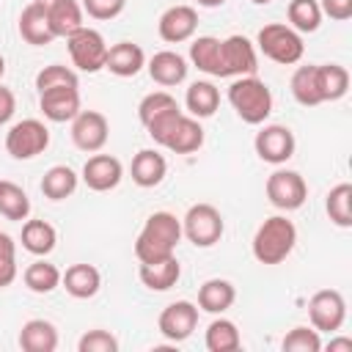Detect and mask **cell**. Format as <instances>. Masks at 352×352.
I'll use <instances>...</instances> for the list:
<instances>
[{"mask_svg": "<svg viewBox=\"0 0 352 352\" xmlns=\"http://www.w3.org/2000/svg\"><path fill=\"white\" fill-rule=\"evenodd\" d=\"M146 132L154 143L165 146L173 154H192L204 146V126L198 124V118L184 116L179 107H170L162 116L151 118L146 124Z\"/></svg>", "mask_w": 352, "mask_h": 352, "instance_id": "obj_1", "label": "cell"}, {"mask_svg": "<svg viewBox=\"0 0 352 352\" xmlns=\"http://www.w3.org/2000/svg\"><path fill=\"white\" fill-rule=\"evenodd\" d=\"M179 239H182V220L170 212H154L146 217V223L135 239V256L140 264L168 258V256H173Z\"/></svg>", "mask_w": 352, "mask_h": 352, "instance_id": "obj_2", "label": "cell"}, {"mask_svg": "<svg viewBox=\"0 0 352 352\" xmlns=\"http://www.w3.org/2000/svg\"><path fill=\"white\" fill-rule=\"evenodd\" d=\"M297 245V228L289 217L283 214H272L267 217L253 236V256L258 264H280L283 258H289V253Z\"/></svg>", "mask_w": 352, "mask_h": 352, "instance_id": "obj_3", "label": "cell"}, {"mask_svg": "<svg viewBox=\"0 0 352 352\" xmlns=\"http://www.w3.org/2000/svg\"><path fill=\"white\" fill-rule=\"evenodd\" d=\"M228 102L245 124H264L272 113V94L267 82L258 80L256 74L236 77L228 85Z\"/></svg>", "mask_w": 352, "mask_h": 352, "instance_id": "obj_4", "label": "cell"}, {"mask_svg": "<svg viewBox=\"0 0 352 352\" xmlns=\"http://www.w3.org/2000/svg\"><path fill=\"white\" fill-rule=\"evenodd\" d=\"M256 44H258V50H261L270 60H275V63H280V66L297 63V60L302 58V52H305L302 36H300L294 28L280 25V22L264 25V28L258 30Z\"/></svg>", "mask_w": 352, "mask_h": 352, "instance_id": "obj_5", "label": "cell"}, {"mask_svg": "<svg viewBox=\"0 0 352 352\" xmlns=\"http://www.w3.org/2000/svg\"><path fill=\"white\" fill-rule=\"evenodd\" d=\"M223 214L212 204H192L182 220V234L195 248H212L223 236Z\"/></svg>", "mask_w": 352, "mask_h": 352, "instance_id": "obj_6", "label": "cell"}, {"mask_svg": "<svg viewBox=\"0 0 352 352\" xmlns=\"http://www.w3.org/2000/svg\"><path fill=\"white\" fill-rule=\"evenodd\" d=\"M66 47H69V55H72V63L80 69V72H99L104 69V60H107V41L99 30L94 28H80L74 30L72 36H66Z\"/></svg>", "mask_w": 352, "mask_h": 352, "instance_id": "obj_7", "label": "cell"}, {"mask_svg": "<svg viewBox=\"0 0 352 352\" xmlns=\"http://www.w3.org/2000/svg\"><path fill=\"white\" fill-rule=\"evenodd\" d=\"M50 146V129L38 118H22L6 132V151L14 160H33Z\"/></svg>", "mask_w": 352, "mask_h": 352, "instance_id": "obj_8", "label": "cell"}, {"mask_svg": "<svg viewBox=\"0 0 352 352\" xmlns=\"http://www.w3.org/2000/svg\"><path fill=\"white\" fill-rule=\"evenodd\" d=\"M308 319H311L314 330H319V333H336V330H341V324L346 319L344 294L336 292V289H319L308 300Z\"/></svg>", "mask_w": 352, "mask_h": 352, "instance_id": "obj_9", "label": "cell"}, {"mask_svg": "<svg viewBox=\"0 0 352 352\" xmlns=\"http://www.w3.org/2000/svg\"><path fill=\"white\" fill-rule=\"evenodd\" d=\"M267 198L275 209L294 212L308 198V184L297 170H275L267 179Z\"/></svg>", "mask_w": 352, "mask_h": 352, "instance_id": "obj_10", "label": "cell"}, {"mask_svg": "<svg viewBox=\"0 0 352 352\" xmlns=\"http://www.w3.org/2000/svg\"><path fill=\"white\" fill-rule=\"evenodd\" d=\"M256 50L245 36H228L220 41V69L217 77H245L256 74Z\"/></svg>", "mask_w": 352, "mask_h": 352, "instance_id": "obj_11", "label": "cell"}, {"mask_svg": "<svg viewBox=\"0 0 352 352\" xmlns=\"http://www.w3.org/2000/svg\"><path fill=\"white\" fill-rule=\"evenodd\" d=\"M107 135H110V124L99 110H80L72 118V140L80 151H88V154L102 151L107 143Z\"/></svg>", "mask_w": 352, "mask_h": 352, "instance_id": "obj_12", "label": "cell"}, {"mask_svg": "<svg viewBox=\"0 0 352 352\" xmlns=\"http://www.w3.org/2000/svg\"><path fill=\"white\" fill-rule=\"evenodd\" d=\"M253 146H256V154L264 162L283 165L286 160L294 157V146L297 143H294V132L289 126H283V124H267L264 129L256 132Z\"/></svg>", "mask_w": 352, "mask_h": 352, "instance_id": "obj_13", "label": "cell"}, {"mask_svg": "<svg viewBox=\"0 0 352 352\" xmlns=\"http://www.w3.org/2000/svg\"><path fill=\"white\" fill-rule=\"evenodd\" d=\"M157 327L173 344L190 338L192 330L198 327V305H192L190 300H176V302L165 305L160 319H157Z\"/></svg>", "mask_w": 352, "mask_h": 352, "instance_id": "obj_14", "label": "cell"}, {"mask_svg": "<svg viewBox=\"0 0 352 352\" xmlns=\"http://www.w3.org/2000/svg\"><path fill=\"white\" fill-rule=\"evenodd\" d=\"M121 179H124V165L113 154H94L82 165V182L88 190L107 192V190L118 187Z\"/></svg>", "mask_w": 352, "mask_h": 352, "instance_id": "obj_15", "label": "cell"}, {"mask_svg": "<svg viewBox=\"0 0 352 352\" xmlns=\"http://www.w3.org/2000/svg\"><path fill=\"white\" fill-rule=\"evenodd\" d=\"M198 28V11L192 6H170L160 22H157V30H160V38L168 41V44H182V41H190L192 33Z\"/></svg>", "mask_w": 352, "mask_h": 352, "instance_id": "obj_16", "label": "cell"}, {"mask_svg": "<svg viewBox=\"0 0 352 352\" xmlns=\"http://www.w3.org/2000/svg\"><path fill=\"white\" fill-rule=\"evenodd\" d=\"M38 107H41L47 121H55V124L72 121L80 113V91L69 88V85L47 88L38 94Z\"/></svg>", "mask_w": 352, "mask_h": 352, "instance_id": "obj_17", "label": "cell"}, {"mask_svg": "<svg viewBox=\"0 0 352 352\" xmlns=\"http://www.w3.org/2000/svg\"><path fill=\"white\" fill-rule=\"evenodd\" d=\"M19 36L33 44V47H44L55 41V33L50 28V16H47V6L41 3H28L19 14Z\"/></svg>", "mask_w": 352, "mask_h": 352, "instance_id": "obj_18", "label": "cell"}, {"mask_svg": "<svg viewBox=\"0 0 352 352\" xmlns=\"http://www.w3.org/2000/svg\"><path fill=\"white\" fill-rule=\"evenodd\" d=\"M187 60L179 55V52H173V50H162V52H154L151 55V60H148V74H151V80L157 82V85H162V88H173V85H179V82H184L187 80Z\"/></svg>", "mask_w": 352, "mask_h": 352, "instance_id": "obj_19", "label": "cell"}, {"mask_svg": "<svg viewBox=\"0 0 352 352\" xmlns=\"http://www.w3.org/2000/svg\"><path fill=\"white\" fill-rule=\"evenodd\" d=\"M143 66H146V55H143L140 44L118 41L107 50L104 69H110V74H116V77H135Z\"/></svg>", "mask_w": 352, "mask_h": 352, "instance_id": "obj_20", "label": "cell"}, {"mask_svg": "<svg viewBox=\"0 0 352 352\" xmlns=\"http://www.w3.org/2000/svg\"><path fill=\"white\" fill-rule=\"evenodd\" d=\"M140 275V283L151 292H168L176 286L179 275H182V267L176 261V256H168V258H160V261H146L140 264L138 270Z\"/></svg>", "mask_w": 352, "mask_h": 352, "instance_id": "obj_21", "label": "cell"}, {"mask_svg": "<svg viewBox=\"0 0 352 352\" xmlns=\"http://www.w3.org/2000/svg\"><path fill=\"white\" fill-rule=\"evenodd\" d=\"M132 182L138 187H157L162 179H165V170H168V162L160 151L154 148H140L135 157H132Z\"/></svg>", "mask_w": 352, "mask_h": 352, "instance_id": "obj_22", "label": "cell"}, {"mask_svg": "<svg viewBox=\"0 0 352 352\" xmlns=\"http://www.w3.org/2000/svg\"><path fill=\"white\" fill-rule=\"evenodd\" d=\"M22 352H55L58 349V330L47 319H28L19 330Z\"/></svg>", "mask_w": 352, "mask_h": 352, "instance_id": "obj_23", "label": "cell"}, {"mask_svg": "<svg viewBox=\"0 0 352 352\" xmlns=\"http://www.w3.org/2000/svg\"><path fill=\"white\" fill-rule=\"evenodd\" d=\"M60 283H63V289H66L72 297L88 300V297H94V294L99 292L102 275H99V270H96L94 264H72V267L60 275Z\"/></svg>", "mask_w": 352, "mask_h": 352, "instance_id": "obj_24", "label": "cell"}, {"mask_svg": "<svg viewBox=\"0 0 352 352\" xmlns=\"http://www.w3.org/2000/svg\"><path fill=\"white\" fill-rule=\"evenodd\" d=\"M234 300H236V289L226 278H209L198 289V308L206 314H223L234 305Z\"/></svg>", "mask_w": 352, "mask_h": 352, "instance_id": "obj_25", "label": "cell"}, {"mask_svg": "<svg viewBox=\"0 0 352 352\" xmlns=\"http://www.w3.org/2000/svg\"><path fill=\"white\" fill-rule=\"evenodd\" d=\"M184 104H187V110H190L192 118H209V116H214L217 107H220V91H217L214 82H209V80H195V82H190V88H187Z\"/></svg>", "mask_w": 352, "mask_h": 352, "instance_id": "obj_26", "label": "cell"}, {"mask_svg": "<svg viewBox=\"0 0 352 352\" xmlns=\"http://www.w3.org/2000/svg\"><path fill=\"white\" fill-rule=\"evenodd\" d=\"M47 16H50V28L58 36H72L74 30L82 28V6L77 0H55L47 6Z\"/></svg>", "mask_w": 352, "mask_h": 352, "instance_id": "obj_27", "label": "cell"}, {"mask_svg": "<svg viewBox=\"0 0 352 352\" xmlns=\"http://www.w3.org/2000/svg\"><path fill=\"white\" fill-rule=\"evenodd\" d=\"M58 234L47 220H25L22 226V248L33 256H47L55 250Z\"/></svg>", "mask_w": 352, "mask_h": 352, "instance_id": "obj_28", "label": "cell"}, {"mask_svg": "<svg viewBox=\"0 0 352 352\" xmlns=\"http://www.w3.org/2000/svg\"><path fill=\"white\" fill-rule=\"evenodd\" d=\"M0 214L6 220H14V223L28 220V214H30V198H28V192L19 184L8 182V179H0Z\"/></svg>", "mask_w": 352, "mask_h": 352, "instance_id": "obj_29", "label": "cell"}, {"mask_svg": "<svg viewBox=\"0 0 352 352\" xmlns=\"http://www.w3.org/2000/svg\"><path fill=\"white\" fill-rule=\"evenodd\" d=\"M292 96L302 104V107H316L322 104V91H319V77H316V66H300L292 74Z\"/></svg>", "mask_w": 352, "mask_h": 352, "instance_id": "obj_30", "label": "cell"}, {"mask_svg": "<svg viewBox=\"0 0 352 352\" xmlns=\"http://www.w3.org/2000/svg\"><path fill=\"white\" fill-rule=\"evenodd\" d=\"M77 190V173L69 165H52L41 179V192L50 201H63Z\"/></svg>", "mask_w": 352, "mask_h": 352, "instance_id": "obj_31", "label": "cell"}, {"mask_svg": "<svg viewBox=\"0 0 352 352\" xmlns=\"http://www.w3.org/2000/svg\"><path fill=\"white\" fill-rule=\"evenodd\" d=\"M190 60H192V66L198 72L217 77V69H220V38H214V36H198L190 44Z\"/></svg>", "mask_w": 352, "mask_h": 352, "instance_id": "obj_32", "label": "cell"}, {"mask_svg": "<svg viewBox=\"0 0 352 352\" xmlns=\"http://www.w3.org/2000/svg\"><path fill=\"white\" fill-rule=\"evenodd\" d=\"M316 77H319V91L324 102H336L346 94L349 88V72L338 63H319L316 66Z\"/></svg>", "mask_w": 352, "mask_h": 352, "instance_id": "obj_33", "label": "cell"}, {"mask_svg": "<svg viewBox=\"0 0 352 352\" xmlns=\"http://www.w3.org/2000/svg\"><path fill=\"white\" fill-rule=\"evenodd\" d=\"M289 16V28H294L297 33H314L322 25V8L319 0H292L286 8Z\"/></svg>", "mask_w": 352, "mask_h": 352, "instance_id": "obj_34", "label": "cell"}, {"mask_svg": "<svg viewBox=\"0 0 352 352\" xmlns=\"http://www.w3.org/2000/svg\"><path fill=\"white\" fill-rule=\"evenodd\" d=\"M60 275H63V272H60L55 264L38 258V261H33V264L25 270V286H28L30 292H36V294H50V292H55V289L60 286Z\"/></svg>", "mask_w": 352, "mask_h": 352, "instance_id": "obj_35", "label": "cell"}, {"mask_svg": "<svg viewBox=\"0 0 352 352\" xmlns=\"http://www.w3.org/2000/svg\"><path fill=\"white\" fill-rule=\"evenodd\" d=\"M206 349L209 352H236L242 338H239V330L231 319H214L209 327H206Z\"/></svg>", "mask_w": 352, "mask_h": 352, "instance_id": "obj_36", "label": "cell"}, {"mask_svg": "<svg viewBox=\"0 0 352 352\" xmlns=\"http://www.w3.org/2000/svg\"><path fill=\"white\" fill-rule=\"evenodd\" d=\"M327 217L341 226V228H349L352 226V184L349 182H341L336 184L330 192H327Z\"/></svg>", "mask_w": 352, "mask_h": 352, "instance_id": "obj_37", "label": "cell"}, {"mask_svg": "<svg viewBox=\"0 0 352 352\" xmlns=\"http://www.w3.org/2000/svg\"><path fill=\"white\" fill-rule=\"evenodd\" d=\"M58 85L77 88L80 80H77V74H74L69 66H63V63H50V66H44V69L36 74V88H38V94L47 91V88H58Z\"/></svg>", "mask_w": 352, "mask_h": 352, "instance_id": "obj_38", "label": "cell"}, {"mask_svg": "<svg viewBox=\"0 0 352 352\" xmlns=\"http://www.w3.org/2000/svg\"><path fill=\"white\" fill-rule=\"evenodd\" d=\"M283 352H319L322 349V338H319V330L314 327H294L283 336L280 341Z\"/></svg>", "mask_w": 352, "mask_h": 352, "instance_id": "obj_39", "label": "cell"}, {"mask_svg": "<svg viewBox=\"0 0 352 352\" xmlns=\"http://www.w3.org/2000/svg\"><path fill=\"white\" fill-rule=\"evenodd\" d=\"M170 107H179V102H176L168 91H151V94H146V96L140 99V104H138V118H140V124L146 126L151 118L162 116V113L170 110Z\"/></svg>", "mask_w": 352, "mask_h": 352, "instance_id": "obj_40", "label": "cell"}, {"mask_svg": "<svg viewBox=\"0 0 352 352\" xmlns=\"http://www.w3.org/2000/svg\"><path fill=\"white\" fill-rule=\"evenodd\" d=\"M77 352H118V338L110 330H88L80 336Z\"/></svg>", "mask_w": 352, "mask_h": 352, "instance_id": "obj_41", "label": "cell"}, {"mask_svg": "<svg viewBox=\"0 0 352 352\" xmlns=\"http://www.w3.org/2000/svg\"><path fill=\"white\" fill-rule=\"evenodd\" d=\"M16 278V248L8 234H0V289L11 286Z\"/></svg>", "mask_w": 352, "mask_h": 352, "instance_id": "obj_42", "label": "cell"}, {"mask_svg": "<svg viewBox=\"0 0 352 352\" xmlns=\"http://www.w3.org/2000/svg\"><path fill=\"white\" fill-rule=\"evenodd\" d=\"M126 0H82V11L91 19H116L124 11Z\"/></svg>", "mask_w": 352, "mask_h": 352, "instance_id": "obj_43", "label": "cell"}, {"mask_svg": "<svg viewBox=\"0 0 352 352\" xmlns=\"http://www.w3.org/2000/svg\"><path fill=\"white\" fill-rule=\"evenodd\" d=\"M319 8L336 22H346L352 16V0H319Z\"/></svg>", "mask_w": 352, "mask_h": 352, "instance_id": "obj_44", "label": "cell"}, {"mask_svg": "<svg viewBox=\"0 0 352 352\" xmlns=\"http://www.w3.org/2000/svg\"><path fill=\"white\" fill-rule=\"evenodd\" d=\"M14 110H16V99H14V94H11V88H6V85H0V124H6V121H11V116H14Z\"/></svg>", "mask_w": 352, "mask_h": 352, "instance_id": "obj_45", "label": "cell"}, {"mask_svg": "<svg viewBox=\"0 0 352 352\" xmlns=\"http://www.w3.org/2000/svg\"><path fill=\"white\" fill-rule=\"evenodd\" d=\"M336 349L352 352V341H349V338H333V341H330V352H336Z\"/></svg>", "mask_w": 352, "mask_h": 352, "instance_id": "obj_46", "label": "cell"}, {"mask_svg": "<svg viewBox=\"0 0 352 352\" xmlns=\"http://www.w3.org/2000/svg\"><path fill=\"white\" fill-rule=\"evenodd\" d=\"M226 0H198V6H204V8H217V6H223Z\"/></svg>", "mask_w": 352, "mask_h": 352, "instance_id": "obj_47", "label": "cell"}, {"mask_svg": "<svg viewBox=\"0 0 352 352\" xmlns=\"http://www.w3.org/2000/svg\"><path fill=\"white\" fill-rule=\"evenodd\" d=\"M3 74H6V58L0 55V80H3Z\"/></svg>", "mask_w": 352, "mask_h": 352, "instance_id": "obj_48", "label": "cell"}, {"mask_svg": "<svg viewBox=\"0 0 352 352\" xmlns=\"http://www.w3.org/2000/svg\"><path fill=\"white\" fill-rule=\"evenodd\" d=\"M33 3H41V6H50V3H55V0H33Z\"/></svg>", "mask_w": 352, "mask_h": 352, "instance_id": "obj_49", "label": "cell"}, {"mask_svg": "<svg viewBox=\"0 0 352 352\" xmlns=\"http://www.w3.org/2000/svg\"><path fill=\"white\" fill-rule=\"evenodd\" d=\"M253 3H258V6H264V3H270V0H253Z\"/></svg>", "mask_w": 352, "mask_h": 352, "instance_id": "obj_50", "label": "cell"}, {"mask_svg": "<svg viewBox=\"0 0 352 352\" xmlns=\"http://www.w3.org/2000/svg\"><path fill=\"white\" fill-rule=\"evenodd\" d=\"M0 234H3V231H0Z\"/></svg>", "mask_w": 352, "mask_h": 352, "instance_id": "obj_51", "label": "cell"}]
</instances>
